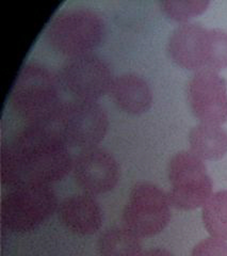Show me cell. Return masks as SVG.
<instances>
[{
	"instance_id": "cell-16",
	"label": "cell",
	"mask_w": 227,
	"mask_h": 256,
	"mask_svg": "<svg viewBox=\"0 0 227 256\" xmlns=\"http://www.w3.org/2000/svg\"><path fill=\"white\" fill-rule=\"evenodd\" d=\"M202 219L210 236L227 242V189L212 194L202 206Z\"/></svg>"
},
{
	"instance_id": "cell-8",
	"label": "cell",
	"mask_w": 227,
	"mask_h": 256,
	"mask_svg": "<svg viewBox=\"0 0 227 256\" xmlns=\"http://www.w3.org/2000/svg\"><path fill=\"white\" fill-rule=\"evenodd\" d=\"M52 127L68 146L91 148L107 134L109 118L96 100L75 98L64 102Z\"/></svg>"
},
{
	"instance_id": "cell-3",
	"label": "cell",
	"mask_w": 227,
	"mask_h": 256,
	"mask_svg": "<svg viewBox=\"0 0 227 256\" xmlns=\"http://www.w3.org/2000/svg\"><path fill=\"white\" fill-rule=\"evenodd\" d=\"M168 52L180 68L218 73L227 68V32L198 22H184L170 36Z\"/></svg>"
},
{
	"instance_id": "cell-11",
	"label": "cell",
	"mask_w": 227,
	"mask_h": 256,
	"mask_svg": "<svg viewBox=\"0 0 227 256\" xmlns=\"http://www.w3.org/2000/svg\"><path fill=\"white\" fill-rule=\"evenodd\" d=\"M72 171L79 187L92 196L111 191L118 185L120 175L116 157L98 146L80 150L74 157Z\"/></svg>"
},
{
	"instance_id": "cell-17",
	"label": "cell",
	"mask_w": 227,
	"mask_h": 256,
	"mask_svg": "<svg viewBox=\"0 0 227 256\" xmlns=\"http://www.w3.org/2000/svg\"><path fill=\"white\" fill-rule=\"evenodd\" d=\"M208 0H162L160 8L168 18L180 22H188L204 13L209 6Z\"/></svg>"
},
{
	"instance_id": "cell-13",
	"label": "cell",
	"mask_w": 227,
	"mask_h": 256,
	"mask_svg": "<svg viewBox=\"0 0 227 256\" xmlns=\"http://www.w3.org/2000/svg\"><path fill=\"white\" fill-rule=\"evenodd\" d=\"M110 94L116 105L129 114H144L152 105L150 86L136 73H125L113 79Z\"/></svg>"
},
{
	"instance_id": "cell-14",
	"label": "cell",
	"mask_w": 227,
	"mask_h": 256,
	"mask_svg": "<svg viewBox=\"0 0 227 256\" xmlns=\"http://www.w3.org/2000/svg\"><path fill=\"white\" fill-rule=\"evenodd\" d=\"M190 150L202 160L222 159L227 154V132L220 125L200 123L189 132Z\"/></svg>"
},
{
	"instance_id": "cell-6",
	"label": "cell",
	"mask_w": 227,
	"mask_h": 256,
	"mask_svg": "<svg viewBox=\"0 0 227 256\" xmlns=\"http://www.w3.org/2000/svg\"><path fill=\"white\" fill-rule=\"evenodd\" d=\"M168 175L171 184L168 196L176 210H196L204 206L212 196L214 184L204 160L191 150L178 152L171 158Z\"/></svg>"
},
{
	"instance_id": "cell-10",
	"label": "cell",
	"mask_w": 227,
	"mask_h": 256,
	"mask_svg": "<svg viewBox=\"0 0 227 256\" xmlns=\"http://www.w3.org/2000/svg\"><path fill=\"white\" fill-rule=\"evenodd\" d=\"M187 95L200 123L221 126L227 121V82L218 72H196L188 84Z\"/></svg>"
},
{
	"instance_id": "cell-4",
	"label": "cell",
	"mask_w": 227,
	"mask_h": 256,
	"mask_svg": "<svg viewBox=\"0 0 227 256\" xmlns=\"http://www.w3.org/2000/svg\"><path fill=\"white\" fill-rule=\"evenodd\" d=\"M104 32L106 24L98 12L88 6H75L54 16L45 38L54 50L74 57L91 52L102 43Z\"/></svg>"
},
{
	"instance_id": "cell-15",
	"label": "cell",
	"mask_w": 227,
	"mask_h": 256,
	"mask_svg": "<svg viewBox=\"0 0 227 256\" xmlns=\"http://www.w3.org/2000/svg\"><path fill=\"white\" fill-rule=\"evenodd\" d=\"M141 238L122 226L109 228L100 234L97 242L100 256H141Z\"/></svg>"
},
{
	"instance_id": "cell-9",
	"label": "cell",
	"mask_w": 227,
	"mask_h": 256,
	"mask_svg": "<svg viewBox=\"0 0 227 256\" xmlns=\"http://www.w3.org/2000/svg\"><path fill=\"white\" fill-rule=\"evenodd\" d=\"M59 78L63 88L76 98L96 100L110 91L113 82L108 62L88 52L70 57L60 68Z\"/></svg>"
},
{
	"instance_id": "cell-7",
	"label": "cell",
	"mask_w": 227,
	"mask_h": 256,
	"mask_svg": "<svg viewBox=\"0 0 227 256\" xmlns=\"http://www.w3.org/2000/svg\"><path fill=\"white\" fill-rule=\"evenodd\" d=\"M171 207L168 194L156 184L136 182L124 207L123 226L139 238L155 236L168 226Z\"/></svg>"
},
{
	"instance_id": "cell-19",
	"label": "cell",
	"mask_w": 227,
	"mask_h": 256,
	"mask_svg": "<svg viewBox=\"0 0 227 256\" xmlns=\"http://www.w3.org/2000/svg\"><path fill=\"white\" fill-rule=\"evenodd\" d=\"M141 256H174V255L170 251L162 249V248H155V249L144 251Z\"/></svg>"
},
{
	"instance_id": "cell-1",
	"label": "cell",
	"mask_w": 227,
	"mask_h": 256,
	"mask_svg": "<svg viewBox=\"0 0 227 256\" xmlns=\"http://www.w3.org/2000/svg\"><path fill=\"white\" fill-rule=\"evenodd\" d=\"M70 146L52 126L26 125L0 148V180L15 188L30 184L50 185L72 169Z\"/></svg>"
},
{
	"instance_id": "cell-2",
	"label": "cell",
	"mask_w": 227,
	"mask_h": 256,
	"mask_svg": "<svg viewBox=\"0 0 227 256\" xmlns=\"http://www.w3.org/2000/svg\"><path fill=\"white\" fill-rule=\"evenodd\" d=\"M58 75L40 62H28L13 84L10 102L20 118L34 126H54L64 105Z\"/></svg>"
},
{
	"instance_id": "cell-12",
	"label": "cell",
	"mask_w": 227,
	"mask_h": 256,
	"mask_svg": "<svg viewBox=\"0 0 227 256\" xmlns=\"http://www.w3.org/2000/svg\"><path fill=\"white\" fill-rule=\"evenodd\" d=\"M58 214L66 228L79 235L96 233L104 222L100 203L88 194H75L64 198L59 204Z\"/></svg>"
},
{
	"instance_id": "cell-5",
	"label": "cell",
	"mask_w": 227,
	"mask_h": 256,
	"mask_svg": "<svg viewBox=\"0 0 227 256\" xmlns=\"http://www.w3.org/2000/svg\"><path fill=\"white\" fill-rule=\"evenodd\" d=\"M59 203L50 185L30 184L9 190L0 203V222L11 232L26 233L42 224L58 210Z\"/></svg>"
},
{
	"instance_id": "cell-18",
	"label": "cell",
	"mask_w": 227,
	"mask_h": 256,
	"mask_svg": "<svg viewBox=\"0 0 227 256\" xmlns=\"http://www.w3.org/2000/svg\"><path fill=\"white\" fill-rule=\"evenodd\" d=\"M191 256H227V242L216 237H208L193 248Z\"/></svg>"
}]
</instances>
